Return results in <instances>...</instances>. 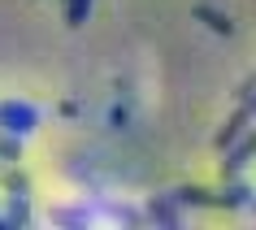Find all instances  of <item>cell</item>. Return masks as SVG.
<instances>
[{"instance_id":"7a4b0ae2","label":"cell","mask_w":256,"mask_h":230,"mask_svg":"<svg viewBox=\"0 0 256 230\" xmlns=\"http://www.w3.org/2000/svg\"><path fill=\"white\" fill-rule=\"evenodd\" d=\"M87 9H92V0H70V26H82Z\"/></svg>"},{"instance_id":"6da1fadb","label":"cell","mask_w":256,"mask_h":230,"mask_svg":"<svg viewBox=\"0 0 256 230\" xmlns=\"http://www.w3.org/2000/svg\"><path fill=\"white\" fill-rule=\"evenodd\" d=\"M252 152H256V135H248V139L239 144V148H234V156H230V165H226V170H230V174H234V170H243Z\"/></svg>"},{"instance_id":"3957f363","label":"cell","mask_w":256,"mask_h":230,"mask_svg":"<svg viewBox=\"0 0 256 230\" xmlns=\"http://www.w3.org/2000/svg\"><path fill=\"white\" fill-rule=\"evenodd\" d=\"M200 14L208 18V26H217V30H226V35H230V22H226V18H217V14H208V9H200Z\"/></svg>"}]
</instances>
